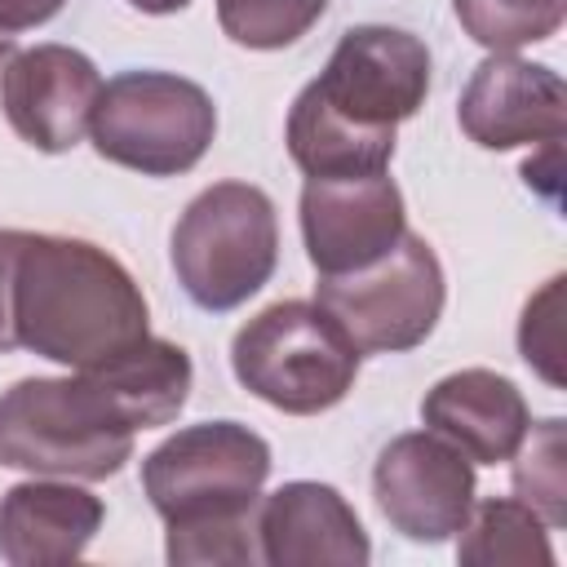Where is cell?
Masks as SVG:
<instances>
[{"label": "cell", "mask_w": 567, "mask_h": 567, "mask_svg": "<svg viewBox=\"0 0 567 567\" xmlns=\"http://www.w3.org/2000/svg\"><path fill=\"white\" fill-rule=\"evenodd\" d=\"M9 332L18 350L75 372L142 341L151 332V306L106 248L75 235L13 230Z\"/></svg>", "instance_id": "obj_1"}, {"label": "cell", "mask_w": 567, "mask_h": 567, "mask_svg": "<svg viewBox=\"0 0 567 567\" xmlns=\"http://www.w3.org/2000/svg\"><path fill=\"white\" fill-rule=\"evenodd\" d=\"M270 478V443L244 421H199L142 456V492L168 527V563H261L257 501Z\"/></svg>", "instance_id": "obj_2"}, {"label": "cell", "mask_w": 567, "mask_h": 567, "mask_svg": "<svg viewBox=\"0 0 567 567\" xmlns=\"http://www.w3.org/2000/svg\"><path fill=\"white\" fill-rule=\"evenodd\" d=\"M133 421L93 368L22 377L0 394V465L44 478H111L133 461Z\"/></svg>", "instance_id": "obj_3"}, {"label": "cell", "mask_w": 567, "mask_h": 567, "mask_svg": "<svg viewBox=\"0 0 567 567\" xmlns=\"http://www.w3.org/2000/svg\"><path fill=\"white\" fill-rule=\"evenodd\" d=\"M359 346L319 301H275L257 310L230 341L235 381L288 416L337 408L359 377Z\"/></svg>", "instance_id": "obj_4"}, {"label": "cell", "mask_w": 567, "mask_h": 567, "mask_svg": "<svg viewBox=\"0 0 567 567\" xmlns=\"http://www.w3.org/2000/svg\"><path fill=\"white\" fill-rule=\"evenodd\" d=\"M279 266V217L261 186L213 182L204 186L173 226V270L182 292L226 315L257 297Z\"/></svg>", "instance_id": "obj_5"}, {"label": "cell", "mask_w": 567, "mask_h": 567, "mask_svg": "<svg viewBox=\"0 0 567 567\" xmlns=\"http://www.w3.org/2000/svg\"><path fill=\"white\" fill-rule=\"evenodd\" d=\"M89 137L102 159L133 168L142 177L190 173L213 137L217 106L204 84L173 71H120L102 84Z\"/></svg>", "instance_id": "obj_6"}, {"label": "cell", "mask_w": 567, "mask_h": 567, "mask_svg": "<svg viewBox=\"0 0 567 567\" xmlns=\"http://www.w3.org/2000/svg\"><path fill=\"white\" fill-rule=\"evenodd\" d=\"M315 301L346 328L359 354H403L434 332L447 284L430 239L403 230V239L368 270L319 279Z\"/></svg>", "instance_id": "obj_7"}, {"label": "cell", "mask_w": 567, "mask_h": 567, "mask_svg": "<svg viewBox=\"0 0 567 567\" xmlns=\"http://www.w3.org/2000/svg\"><path fill=\"white\" fill-rule=\"evenodd\" d=\"M306 93L337 124L363 137H394V128L412 120L430 97V49L403 27H350Z\"/></svg>", "instance_id": "obj_8"}, {"label": "cell", "mask_w": 567, "mask_h": 567, "mask_svg": "<svg viewBox=\"0 0 567 567\" xmlns=\"http://www.w3.org/2000/svg\"><path fill=\"white\" fill-rule=\"evenodd\" d=\"M372 496L399 536L443 545L474 509V461L434 430H408L381 447L372 465Z\"/></svg>", "instance_id": "obj_9"}, {"label": "cell", "mask_w": 567, "mask_h": 567, "mask_svg": "<svg viewBox=\"0 0 567 567\" xmlns=\"http://www.w3.org/2000/svg\"><path fill=\"white\" fill-rule=\"evenodd\" d=\"M297 213H301V244L319 279L368 270L408 230L403 190L385 173L306 177Z\"/></svg>", "instance_id": "obj_10"}, {"label": "cell", "mask_w": 567, "mask_h": 567, "mask_svg": "<svg viewBox=\"0 0 567 567\" xmlns=\"http://www.w3.org/2000/svg\"><path fill=\"white\" fill-rule=\"evenodd\" d=\"M456 124L483 151L563 142L567 84L545 62H527L514 53H487L461 89Z\"/></svg>", "instance_id": "obj_11"}, {"label": "cell", "mask_w": 567, "mask_h": 567, "mask_svg": "<svg viewBox=\"0 0 567 567\" xmlns=\"http://www.w3.org/2000/svg\"><path fill=\"white\" fill-rule=\"evenodd\" d=\"M97 93H102V75L93 58L71 44H35L9 53L0 71V106L9 128L44 155H62L80 146Z\"/></svg>", "instance_id": "obj_12"}, {"label": "cell", "mask_w": 567, "mask_h": 567, "mask_svg": "<svg viewBox=\"0 0 567 567\" xmlns=\"http://www.w3.org/2000/svg\"><path fill=\"white\" fill-rule=\"evenodd\" d=\"M257 554L266 567H363L372 540L332 483L292 478L257 501Z\"/></svg>", "instance_id": "obj_13"}, {"label": "cell", "mask_w": 567, "mask_h": 567, "mask_svg": "<svg viewBox=\"0 0 567 567\" xmlns=\"http://www.w3.org/2000/svg\"><path fill=\"white\" fill-rule=\"evenodd\" d=\"M106 505L71 478H27L0 496V558L9 567L75 563L102 532Z\"/></svg>", "instance_id": "obj_14"}, {"label": "cell", "mask_w": 567, "mask_h": 567, "mask_svg": "<svg viewBox=\"0 0 567 567\" xmlns=\"http://www.w3.org/2000/svg\"><path fill=\"white\" fill-rule=\"evenodd\" d=\"M421 421L456 443L474 465H501L527 439L532 408L509 377L492 368H461L425 390Z\"/></svg>", "instance_id": "obj_15"}, {"label": "cell", "mask_w": 567, "mask_h": 567, "mask_svg": "<svg viewBox=\"0 0 567 567\" xmlns=\"http://www.w3.org/2000/svg\"><path fill=\"white\" fill-rule=\"evenodd\" d=\"M93 372L102 377V385L115 394V403L124 408V416L133 421V430H159L168 421H177V412L190 399V354L177 341L164 337H142L128 350L93 363Z\"/></svg>", "instance_id": "obj_16"}, {"label": "cell", "mask_w": 567, "mask_h": 567, "mask_svg": "<svg viewBox=\"0 0 567 567\" xmlns=\"http://www.w3.org/2000/svg\"><path fill=\"white\" fill-rule=\"evenodd\" d=\"M456 558L465 567H549V523L518 496L474 501L465 527L456 532Z\"/></svg>", "instance_id": "obj_17"}, {"label": "cell", "mask_w": 567, "mask_h": 567, "mask_svg": "<svg viewBox=\"0 0 567 567\" xmlns=\"http://www.w3.org/2000/svg\"><path fill=\"white\" fill-rule=\"evenodd\" d=\"M452 9L465 35L487 53H514L523 44H540L567 18V0H452Z\"/></svg>", "instance_id": "obj_18"}, {"label": "cell", "mask_w": 567, "mask_h": 567, "mask_svg": "<svg viewBox=\"0 0 567 567\" xmlns=\"http://www.w3.org/2000/svg\"><path fill=\"white\" fill-rule=\"evenodd\" d=\"M532 439L518 443L514 461V492L527 501L549 532L567 523V421L549 416L540 425H527Z\"/></svg>", "instance_id": "obj_19"}, {"label": "cell", "mask_w": 567, "mask_h": 567, "mask_svg": "<svg viewBox=\"0 0 567 567\" xmlns=\"http://www.w3.org/2000/svg\"><path fill=\"white\" fill-rule=\"evenodd\" d=\"M328 0H217V27L239 49H288L319 18Z\"/></svg>", "instance_id": "obj_20"}, {"label": "cell", "mask_w": 567, "mask_h": 567, "mask_svg": "<svg viewBox=\"0 0 567 567\" xmlns=\"http://www.w3.org/2000/svg\"><path fill=\"white\" fill-rule=\"evenodd\" d=\"M563 275H554L527 306L518 319V354L527 359V368H536L549 385H563Z\"/></svg>", "instance_id": "obj_21"}, {"label": "cell", "mask_w": 567, "mask_h": 567, "mask_svg": "<svg viewBox=\"0 0 567 567\" xmlns=\"http://www.w3.org/2000/svg\"><path fill=\"white\" fill-rule=\"evenodd\" d=\"M66 0H0V35H18L31 27H44L62 13Z\"/></svg>", "instance_id": "obj_22"}, {"label": "cell", "mask_w": 567, "mask_h": 567, "mask_svg": "<svg viewBox=\"0 0 567 567\" xmlns=\"http://www.w3.org/2000/svg\"><path fill=\"white\" fill-rule=\"evenodd\" d=\"M9 261H13V230H0V354L18 350L9 332Z\"/></svg>", "instance_id": "obj_23"}, {"label": "cell", "mask_w": 567, "mask_h": 567, "mask_svg": "<svg viewBox=\"0 0 567 567\" xmlns=\"http://www.w3.org/2000/svg\"><path fill=\"white\" fill-rule=\"evenodd\" d=\"M133 9H142V13H155V18H164V13H177V9H186L190 0H128Z\"/></svg>", "instance_id": "obj_24"}, {"label": "cell", "mask_w": 567, "mask_h": 567, "mask_svg": "<svg viewBox=\"0 0 567 567\" xmlns=\"http://www.w3.org/2000/svg\"><path fill=\"white\" fill-rule=\"evenodd\" d=\"M13 53V35H0V58H9Z\"/></svg>", "instance_id": "obj_25"}]
</instances>
